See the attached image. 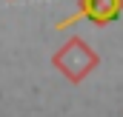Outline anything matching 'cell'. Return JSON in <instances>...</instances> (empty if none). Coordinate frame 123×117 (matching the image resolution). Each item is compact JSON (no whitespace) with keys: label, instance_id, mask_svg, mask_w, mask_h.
<instances>
[{"label":"cell","instance_id":"obj_1","mask_svg":"<svg viewBox=\"0 0 123 117\" xmlns=\"http://www.w3.org/2000/svg\"><path fill=\"white\" fill-rule=\"evenodd\" d=\"M97 63H100L97 52H94L80 34H72L60 49L52 54V66H55L60 74H66L69 83H80V80H86L94 69H97Z\"/></svg>","mask_w":123,"mask_h":117},{"label":"cell","instance_id":"obj_2","mask_svg":"<svg viewBox=\"0 0 123 117\" xmlns=\"http://www.w3.org/2000/svg\"><path fill=\"white\" fill-rule=\"evenodd\" d=\"M120 12H123V0H77V12L66 20H57L55 29H66V26L77 23L80 17L92 20L94 26H106V23L117 20Z\"/></svg>","mask_w":123,"mask_h":117}]
</instances>
